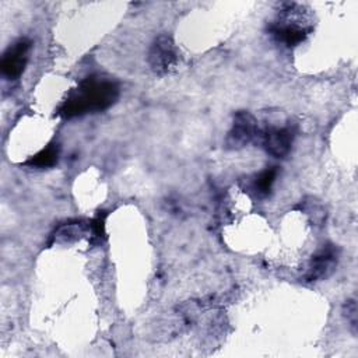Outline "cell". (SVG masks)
<instances>
[{"mask_svg":"<svg viewBox=\"0 0 358 358\" xmlns=\"http://www.w3.org/2000/svg\"><path fill=\"white\" fill-rule=\"evenodd\" d=\"M117 98L119 87L115 81L101 76H90L67 95L57 113L71 119L87 113L102 112L112 106Z\"/></svg>","mask_w":358,"mask_h":358,"instance_id":"obj_1","label":"cell"},{"mask_svg":"<svg viewBox=\"0 0 358 358\" xmlns=\"http://www.w3.org/2000/svg\"><path fill=\"white\" fill-rule=\"evenodd\" d=\"M176 62L178 50L172 38L168 35L157 36L148 52V63L154 73L165 74L176 64Z\"/></svg>","mask_w":358,"mask_h":358,"instance_id":"obj_2","label":"cell"},{"mask_svg":"<svg viewBox=\"0 0 358 358\" xmlns=\"http://www.w3.org/2000/svg\"><path fill=\"white\" fill-rule=\"evenodd\" d=\"M31 50V42L27 38H21L15 41L13 45H10L1 57V74L7 80H17L27 63H28V55Z\"/></svg>","mask_w":358,"mask_h":358,"instance_id":"obj_3","label":"cell"},{"mask_svg":"<svg viewBox=\"0 0 358 358\" xmlns=\"http://www.w3.org/2000/svg\"><path fill=\"white\" fill-rule=\"evenodd\" d=\"M257 131V123L252 113L239 110L234 116L232 127L227 137V145L229 148H242L248 145Z\"/></svg>","mask_w":358,"mask_h":358,"instance_id":"obj_4","label":"cell"},{"mask_svg":"<svg viewBox=\"0 0 358 358\" xmlns=\"http://www.w3.org/2000/svg\"><path fill=\"white\" fill-rule=\"evenodd\" d=\"M292 141L294 133L289 127H268L263 133V147L275 158L287 157L291 151Z\"/></svg>","mask_w":358,"mask_h":358,"instance_id":"obj_5","label":"cell"},{"mask_svg":"<svg viewBox=\"0 0 358 358\" xmlns=\"http://www.w3.org/2000/svg\"><path fill=\"white\" fill-rule=\"evenodd\" d=\"M337 263V249L334 245L323 246L310 260L309 270L305 275L306 281H316L329 275Z\"/></svg>","mask_w":358,"mask_h":358,"instance_id":"obj_6","label":"cell"},{"mask_svg":"<svg viewBox=\"0 0 358 358\" xmlns=\"http://www.w3.org/2000/svg\"><path fill=\"white\" fill-rule=\"evenodd\" d=\"M309 29L289 21H278L271 27L273 36L287 46H295L301 43L306 38Z\"/></svg>","mask_w":358,"mask_h":358,"instance_id":"obj_7","label":"cell"},{"mask_svg":"<svg viewBox=\"0 0 358 358\" xmlns=\"http://www.w3.org/2000/svg\"><path fill=\"white\" fill-rule=\"evenodd\" d=\"M57 159H59V145L53 143V144H49L46 148L41 150L32 158H29L25 162V165L31 168H50L57 162Z\"/></svg>","mask_w":358,"mask_h":358,"instance_id":"obj_8","label":"cell"},{"mask_svg":"<svg viewBox=\"0 0 358 358\" xmlns=\"http://www.w3.org/2000/svg\"><path fill=\"white\" fill-rule=\"evenodd\" d=\"M277 176V169L275 168H267L263 172H260L253 183L255 192L259 196H267L271 190V186L275 180Z\"/></svg>","mask_w":358,"mask_h":358,"instance_id":"obj_9","label":"cell"},{"mask_svg":"<svg viewBox=\"0 0 358 358\" xmlns=\"http://www.w3.org/2000/svg\"><path fill=\"white\" fill-rule=\"evenodd\" d=\"M347 319L350 320L352 327L357 326V305L354 301L347 302Z\"/></svg>","mask_w":358,"mask_h":358,"instance_id":"obj_10","label":"cell"}]
</instances>
